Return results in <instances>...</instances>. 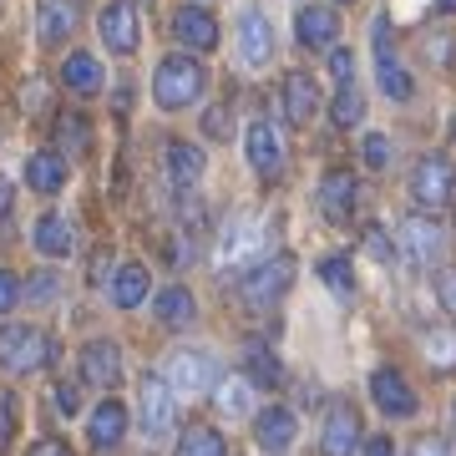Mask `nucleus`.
Listing matches in <instances>:
<instances>
[{
    "label": "nucleus",
    "mask_w": 456,
    "mask_h": 456,
    "mask_svg": "<svg viewBox=\"0 0 456 456\" xmlns=\"http://www.w3.org/2000/svg\"><path fill=\"white\" fill-rule=\"evenodd\" d=\"M152 314H158V325L167 330H183L198 320V299L183 284H167V289H158V299H152Z\"/></svg>",
    "instance_id": "22"
},
{
    "label": "nucleus",
    "mask_w": 456,
    "mask_h": 456,
    "mask_svg": "<svg viewBox=\"0 0 456 456\" xmlns=\"http://www.w3.org/2000/svg\"><path fill=\"white\" fill-rule=\"evenodd\" d=\"M11 208H16V188L0 178V218H11Z\"/></svg>",
    "instance_id": "47"
},
{
    "label": "nucleus",
    "mask_w": 456,
    "mask_h": 456,
    "mask_svg": "<svg viewBox=\"0 0 456 456\" xmlns=\"http://www.w3.org/2000/svg\"><path fill=\"white\" fill-rule=\"evenodd\" d=\"M259 239H264V228L254 224V218H233V224L224 228V239H218V269L248 264L254 254H259Z\"/></svg>",
    "instance_id": "18"
},
{
    "label": "nucleus",
    "mask_w": 456,
    "mask_h": 456,
    "mask_svg": "<svg viewBox=\"0 0 456 456\" xmlns=\"http://www.w3.org/2000/svg\"><path fill=\"white\" fill-rule=\"evenodd\" d=\"M360 456H395V441L391 436H375V441H365V446H360Z\"/></svg>",
    "instance_id": "46"
},
{
    "label": "nucleus",
    "mask_w": 456,
    "mask_h": 456,
    "mask_svg": "<svg viewBox=\"0 0 456 456\" xmlns=\"http://www.w3.org/2000/svg\"><path fill=\"white\" fill-rule=\"evenodd\" d=\"M370 401L391 421H406V416H416V391L406 386V375L391 370V365H380V370H370Z\"/></svg>",
    "instance_id": "12"
},
{
    "label": "nucleus",
    "mask_w": 456,
    "mask_h": 456,
    "mask_svg": "<svg viewBox=\"0 0 456 456\" xmlns=\"http://www.w3.org/2000/svg\"><path fill=\"white\" fill-rule=\"evenodd\" d=\"M421 350H426V360H431L436 370H452V365H456V325L426 330V335H421Z\"/></svg>",
    "instance_id": "31"
},
{
    "label": "nucleus",
    "mask_w": 456,
    "mask_h": 456,
    "mask_svg": "<svg viewBox=\"0 0 456 456\" xmlns=\"http://www.w3.org/2000/svg\"><path fill=\"white\" fill-rule=\"evenodd\" d=\"M330 77H335V86H350V77H355V56L350 51H330Z\"/></svg>",
    "instance_id": "40"
},
{
    "label": "nucleus",
    "mask_w": 456,
    "mask_h": 456,
    "mask_svg": "<svg viewBox=\"0 0 456 456\" xmlns=\"http://www.w3.org/2000/svg\"><path fill=\"white\" fill-rule=\"evenodd\" d=\"M365 248H370L375 259H386V264L395 259V244H391V233H386V228H365Z\"/></svg>",
    "instance_id": "41"
},
{
    "label": "nucleus",
    "mask_w": 456,
    "mask_h": 456,
    "mask_svg": "<svg viewBox=\"0 0 456 456\" xmlns=\"http://www.w3.org/2000/svg\"><path fill=\"white\" fill-rule=\"evenodd\" d=\"M436 11H441V16H452V11H456V0H436Z\"/></svg>",
    "instance_id": "49"
},
{
    "label": "nucleus",
    "mask_w": 456,
    "mask_h": 456,
    "mask_svg": "<svg viewBox=\"0 0 456 456\" xmlns=\"http://www.w3.org/2000/svg\"><path fill=\"white\" fill-rule=\"evenodd\" d=\"M294 436H299V416L289 406H264L254 416V441H259L264 452H289Z\"/></svg>",
    "instance_id": "17"
},
{
    "label": "nucleus",
    "mask_w": 456,
    "mask_h": 456,
    "mask_svg": "<svg viewBox=\"0 0 456 456\" xmlns=\"http://www.w3.org/2000/svg\"><path fill=\"white\" fill-rule=\"evenodd\" d=\"M452 137H456V122H452Z\"/></svg>",
    "instance_id": "51"
},
{
    "label": "nucleus",
    "mask_w": 456,
    "mask_h": 456,
    "mask_svg": "<svg viewBox=\"0 0 456 456\" xmlns=\"http://www.w3.org/2000/svg\"><path fill=\"white\" fill-rule=\"evenodd\" d=\"M56 360V340L36 325H0V370L5 375H31Z\"/></svg>",
    "instance_id": "2"
},
{
    "label": "nucleus",
    "mask_w": 456,
    "mask_h": 456,
    "mask_svg": "<svg viewBox=\"0 0 456 456\" xmlns=\"http://www.w3.org/2000/svg\"><path fill=\"white\" fill-rule=\"evenodd\" d=\"M82 380L97 386V391H112L117 380H122V350H117L112 340L82 345Z\"/></svg>",
    "instance_id": "16"
},
{
    "label": "nucleus",
    "mask_w": 456,
    "mask_h": 456,
    "mask_svg": "<svg viewBox=\"0 0 456 456\" xmlns=\"http://www.w3.org/2000/svg\"><path fill=\"white\" fill-rule=\"evenodd\" d=\"M360 158H365V167H375V173H380V167L391 163V142H386L380 132H370V137L360 142Z\"/></svg>",
    "instance_id": "36"
},
{
    "label": "nucleus",
    "mask_w": 456,
    "mask_h": 456,
    "mask_svg": "<svg viewBox=\"0 0 456 456\" xmlns=\"http://www.w3.org/2000/svg\"><path fill=\"white\" fill-rule=\"evenodd\" d=\"M294 41L305 51H325L340 41V11L335 5H305L299 16H294Z\"/></svg>",
    "instance_id": "14"
},
{
    "label": "nucleus",
    "mask_w": 456,
    "mask_h": 456,
    "mask_svg": "<svg viewBox=\"0 0 456 456\" xmlns=\"http://www.w3.org/2000/svg\"><path fill=\"white\" fill-rule=\"evenodd\" d=\"M340 5H345V0H340Z\"/></svg>",
    "instance_id": "52"
},
{
    "label": "nucleus",
    "mask_w": 456,
    "mask_h": 456,
    "mask_svg": "<svg viewBox=\"0 0 456 456\" xmlns=\"http://www.w3.org/2000/svg\"><path fill=\"white\" fill-rule=\"evenodd\" d=\"M365 431H360V411L350 401H335L325 411V426H320V456H355L365 446Z\"/></svg>",
    "instance_id": "9"
},
{
    "label": "nucleus",
    "mask_w": 456,
    "mask_h": 456,
    "mask_svg": "<svg viewBox=\"0 0 456 456\" xmlns=\"http://www.w3.org/2000/svg\"><path fill=\"white\" fill-rule=\"evenodd\" d=\"M178 456H228V441L213 426H188L178 441Z\"/></svg>",
    "instance_id": "32"
},
{
    "label": "nucleus",
    "mask_w": 456,
    "mask_h": 456,
    "mask_svg": "<svg viewBox=\"0 0 456 456\" xmlns=\"http://www.w3.org/2000/svg\"><path fill=\"white\" fill-rule=\"evenodd\" d=\"M163 167H167V183H173V188H193V183L203 178V152H198L193 142H167Z\"/></svg>",
    "instance_id": "26"
},
{
    "label": "nucleus",
    "mask_w": 456,
    "mask_h": 456,
    "mask_svg": "<svg viewBox=\"0 0 456 456\" xmlns=\"http://www.w3.org/2000/svg\"><path fill=\"white\" fill-rule=\"evenodd\" d=\"M360 112H365V102H360L355 86H340V97L330 102V117H335V127H355Z\"/></svg>",
    "instance_id": "34"
},
{
    "label": "nucleus",
    "mask_w": 456,
    "mask_h": 456,
    "mask_svg": "<svg viewBox=\"0 0 456 456\" xmlns=\"http://www.w3.org/2000/svg\"><path fill=\"white\" fill-rule=\"evenodd\" d=\"M97 31H102V41H107V51L132 56V51H137V41H142L137 5H132V0H107V5H102V16H97Z\"/></svg>",
    "instance_id": "10"
},
{
    "label": "nucleus",
    "mask_w": 456,
    "mask_h": 456,
    "mask_svg": "<svg viewBox=\"0 0 456 456\" xmlns=\"http://www.w3.org/2000/svg\"><path fill=\"white\" fill-rule=\"evenodd\" d=\"M61 82L77 92V97H97L102 82H107V71H102V61L92 56V51H71L61 66Z\"/></svg>",
    "instance_id": "23"
},
{
    "label": "nucleus",
    "mask_w": 456,
    "mask_h": 456,
    "mask_svg": "<svg viewBox=\"0 0 456 456\" xmlns=\"http://www.w3.org/2000/svg\"><path fill=\"white\" fill-rule=\"evenodd\" d=\"M279 107H284V117H289L294 127L299 122H314V112H320V86H314V77L289 71L284 86H279Z\"/></svg>",
    "instance_id": "19"
},
{
    "label": "nucleus",
    "mask_w": 456,
    "mask_h": 456,
    "mask_svg": "<svg viewBox=\"0 0 456 456\" xmlns=\"http://www.w3.org/2000/svg\"><path fill=\"white\" fill-rule=\"evenodd\" d=\"M203 132H208L213 142H224L228 132H233V117H228V107H224V102H218V107H208V112H203Z\"/></svg>",
    "instance_id": "38"
},
{
    "label": "nucleus",
    "mask_w": 456,
    "mask_h": 456,
    "mask_svg": "<svg viewBox=\"0 0 456 456\" xmlns=\"http://www.w3.org/2000/svg\"><path fill=\"white\" fill-rule=\"evenodd\" d=\"M239 61L254 66V71L274 61V26H269L264 11H244L239 16Z\"/></svg>",
    "instance_id": "15"
},
{
    "label": "nucleus",
    "mask_w": 456,
    "mask_h": 456,
    "mask_svg": "<svg viewBox=\"0 0 456 456\" xmlns=\"http://www.w3.org/2000/svg\"><path fill=\"white\" fill-rule=\"evenodd\" d=\"M167 386L178 395H203L218 386V365L203 350H178V355L167 360Z\"/></svg>",
    "instance_id": "11"
},
{
    "label": "nucleus",
    "mask_w": 456,
    "mask_h": 456,
    "mask_svg": "<svg viewBox=\"0 0 456 456\" xmlns=\"http://www.w3.org/2000/svg\"><path fill=\"white\" fill-rule=\"evenodd\" d=\"M294 284V259L289 254H274V259L254 264L244 274V284H239V299H244V310H274L279 299L289 294Z\"/></svg>",
    "instance_id": "3"
},
{
    "label": "nucleus",
    "mask_w": 456,
    "mask_h": 456,
    "mask_svg": "<svg viewBox=\"0 0 456 456\" xmlns=\"http://www.w3.org/2000/svg\"><path fill=\"white\" fill-rule=\"evenodd\" d=\"M173 36H178L188 51H213L224 31H218L213 11H203V5H183L178 16H173Z\"/></svg>",
    "instance_id": "20"
},
{
    "label": "nucleus",
    "mask_w": 456,
    "mask_h": 456,
    "mask_svg": "<svg viewBox=\"0 0 456 456\" xmlns=\"http://www.w3.org/2000/svg\"><path fill=\"white\" fill-rule=\"evenodd\" d=\"M51 406H56V416H77L82 411V395H77V386H51Z\"/></svg>",
    "instance_id": "39"
},
{
    "label": "nucleus",
    "mask_w": 456,
    "mask_h": 456,
    "mask_svg": "<svg viewBox=\"0 0 456 456\" xmlns=\"http://www.w3.org/2000/svg\"><path fill=\"white\" fill-rule=\"evenodd\" d=\"M31 456H71V446L56 441V436H46V441H36V446H31Z\"/></svg>",
    "instance_id": "45"
},
{
    "label": "nucleus",
    "mask_w": 456,
    "mask_h": 456,
    "mask_svg": "<svg viewBox=\"0 0 456 456\" xmlns=\"http://www.w3.org/2000/svg\"><path fill=\"white\" fill-rule=\"evenodd\" d=\"M203 82H208L203 66L188 51H178V56H163L158 61V71H152V97H158L163 112H183V107H193L203 97Z\"/></svg>",
    "instance_id": "1"
},
{
    "label": "nucleus",
    "mask_w": 456,
    "mask_h": 456,
    "mask_svg": "<svg viewBox=\"0 0 456 456\" xmlns=\"http://www.w3.org/2000/svg\"><path fill=\"white\" fill-rule=\"evenodd\" d=\"M173 386L167 375H142V391H137V421H142L147 441H167L173 436V421H178V406H173Z\"/></svg>",
    "instance_id": "6"
},
{
    "label": "nucleus",
    "mask_w": 456,
    "mask_h": 456,
    "mask_svg": "<svg viewBox=\"0 0 456 456\" xmlns=\"http://www.w3.org/2000/svg\"><path fill=\"white\" fill-rule=\"evenodd\" d=\"M370 56H375V86L386 92L391 102H411V92H416V82H411L406 61L395 56V41H391V20L380 16L370 26Z\"/></svg>",
    "instance_id": "4"
},
{
    "label": "nucleus",
    "mask_w": 456,
    "mask_h": 456,
    "mask_svg": "<svg viewBox=\"0 0 456 456\" xmlns=\"http://www.w3.org/2000/svg\"><path fill=\"white\" fill-rule=\"evenodd\" d=\"M350 208H355V178L350 173H325L320 178V213L335 218V224H345Z\"/></svg>",
    "instance_id": "25"
},
{
    "label": "nucleus",
    "mask_w": 456,
    "mask_h": 456,
    "mask_svg": "<svg viewBox=\"0 0 456 456\" xmlns=\"http://www.w3.org/2000/svg\"><path fill=\"white\" fill-rule=\"evenodd\" d=\"M244 375L254 386H264V391H279L284 386V365H279V355L269 345H248L244 350Z\"/></svg>",
    "instance_id": "28"
},
{
    "label": "nucleus",
    "mask_w": 456,
    "mask_h": 456,
    "mask_svg": "<svg viewBox=\"0 0 456 456\" xmlns=\"http://www.w3.org/2000/svg\"><path fill=\"white\" fill-rule=\"evenodd\" d=\"M395 239H401V254H406L416 269H436V264L446 259V228H441L431 213H406Z\"/></svg>",
    "instance_id": "5"
},
{
    "label": "nucleus",
    "mask_w": 456,
    "mask_h": 456,
    "mask_svg": "<svg viewBox=\"0 0 456 456\" xmlns=\"http://www.w3.org/2000/svg\"><path fill=\"white\" fill-rule=\"evenodd\" d=\"M416 456H446V446H441V441H421V446H416Z\"/></svg>",
    "instance_id": "48"
},
{
    "label": "nucleus",
    "mask_w": 456,
    "mask_h": 456,
    "mask_svg": "<svg viewBox=\"0 0 456 456\" xmlns=\"http://www.w3.org/2000/svg\"><path fill=\"white\" fill-rule=\"evenodd\" d=\"M411 198L421 213H441L456 203V167L446 158H421L411 173Z\"/></svg>",
    "instance_id": "7"
},
{
    "label": "nucleus",
    "mask_w": 456,
    "mask_h": 456,
    "mask_svg": "<svg viewBox=\"0 0 456 456\" xmlns=\"http://www.w3.org/2000/svg\"><path fill=\"white\" fill-rule=\"evenodd\" d=\"M20 299V279L11 274V269H0V314H11Z\"/></svg>",
    "instance_id": "42"
},
{
    "label": "nucleus",
    "mask_w": 456,
    "mask_h": 456,
    "mask_svg": "<svg viewBox=\"0 0 456 456\" xmlns=\"http://www.w3.org/2000/svg\"><path fill=\"white\" fill-rule=\"evenodd\" d=\"M320 284L335 294H355V264H350V254H325L320 259Z\"/></svg>",
    "instance_id": "33"
},
{
    "label": "nucleus",
    "mask_w": 456,
    "mask_h": 456,
    "mask_svg": "<svg viewBox=\"0 0 456 456\" xmlns=\"http://www.w3.org/2000/svg\"><path fill=\"white\" fill-rule=\"evenodd\" d=\"M56 284H61V279L51 274V269H41V274L31 279V289H26V294H31L36 305H46V299H56Z\"/></svg>",
    "instance_id": "43"
},
{
    "label": "nucleus",
    "mask_w": 456,
    "mask_h": 456,
    "mask_svg": "<svg viewBox=\"0 0 456 456\" xmlns=\"http://www.w3.org/2000/svg\"><path fill=\"white\" fill-rule=\"evenodd\" d=\"M452 431H456V401H452Z\"/></svg>",
    "instance_id": "50"
},
{
    "label": "nucleus",
    "mask_w": 456,
    "mask_h": 456,
    "mask_svg": "<svg viewBox=\"0 0 456 456\" xmlns=\"http://www.w3.org/2000/svg\"><path fill=\"white\" fill-rule=\"evenodd\" d=\"M213 401H218L224 416H248L254 411V380L248 375H228V380L213 386Z\"/></svg>",
    "instance_id": "30"
},
{
    "label": "nucleus",
    "mask_w": 456,
    "mask_h": 456,
    "mask_svg": "<svg viewBox=\"0 0 456 456\" xmlns=\"http://www.w3.org/2000/svg\"><path fill=\"white\" fill-rule=\"evenodd\" d=\"M31 244L46 254V259H66L71 248H77V233H71V224H66L61 213H41L31 228Z\"/></svg>",
    "instance_id": "21"
},
{
    "label": "nucleus",
    "mask_w": 456,
    "mask_h": 456,
    "mask_svg": "<svg viewBox=\"0 0 456 456\" xmlns=\"http://www.w3.org/2000/svg\"><path fill=\"white\" fill-rule=\"evenodd\" d=\"M244 158H248V167H254L259 178H279V173H284V137H279V127L269 122V117H254V122H248Z\"/></svg>",
    "instance_id": "8"
},
{
    "label": "nucleus",
    "mask_w": 456,
    "mask_h": 456,
    "mask_svg": "<svg viewBox=\"0 0 456 456\" xmlns=\"http://www.w3.org/2000/svg\"><path fill=\"white\" fill-rule=\"evenodd\" d=\"M77 26H82V0H41V5H36V41H41V46L71 41Z\"/></svg>",
    "instance_id": "13"
},
{
    "label": "nucleus",
    "mask_w": 456,
    "mask_h": 456,
    "mask_svg": "<svg viewBox=\"0 0 456 456\" xmlns=\"http://www.w3.org/2000/svg\"><path fill=\"white\" fill-rule=\"evenodd\" d=\"M436 299L446 305V314H456V269H441L436 274Z\"/></svg>",
    "instance_id": "44"
},
{
    "label": "nucleus",
    "mask_w": 456,
    "mask_h": 456,
    "mask_svg": "<svg viewBox=\"0 0 456 456\" xmlns=\"http://www.w3.org/2000/svg\"><path fill=\"white\" fill-rule=\"evenodd\" d=\"M26 183H31L36 193H61L66 188V158L61 152H36L31 163H26Z\"/></svg>",
    "instance_id": "29"
},
{
    "label": "nucleus",
    "mask_w": 456,
    "mask_h": 456,
    "mask_svg": "<svg viewBox=\"0 0 456 456\" xmlns=\"http://www.w3.org/2000/svg\"><path fill=\"white\" fill-rule=\"evenodd\" d=\"M86 436H92V446H117V441L127 436V406L122 401H102L97 411H92V421H86Z\"/></svg>",
    "instance_id": "24"
},
{
    "label": "nucleus",
    "mask_w": 456,
    "mask_h": 456,
    "mask_svg": "<svg viewBox=\"0 0 456 456\" xmlns=\"http://www.w3.org/2000/svg\"><path fill=\"white\" fill-rule=\"evenodd\" d=\"M147 284H152V279H147V264H122L112 274V305L117 310H137L147 299Z\"/></svg>",
    "instance_id": "27"
},
{
    "label": "nucleus",
    "mask_w": 456,
    "mask_h": 456,
    "mask_svg": "<svg viewBox=\"0 0 456 456\" xmlns=\"http://www.w3.org/2000/svg\"><path fill=\"white\" fill-rule=\"evenodd\" d=\"M56 142H61V152H82V147H86V122H82V117H61Z\"/></svg>",
    "instance_id": "35"
},
{
    "label": "nucleus",
    "mask_w": 456,
    "mask_h": 456,
    "mask_svg": "<svg viewBox=\"0 0 456 456\" xmlns=\"http://www.w3.org/2000/svg\"><path fill=\"white\" fill-rule=\"evenodd\" d=\"M16 421H20L16 395H11V391H0V452L11 446V436H16Z\"/></svg>",
    "instance_id": "37"
}]
</instances>
